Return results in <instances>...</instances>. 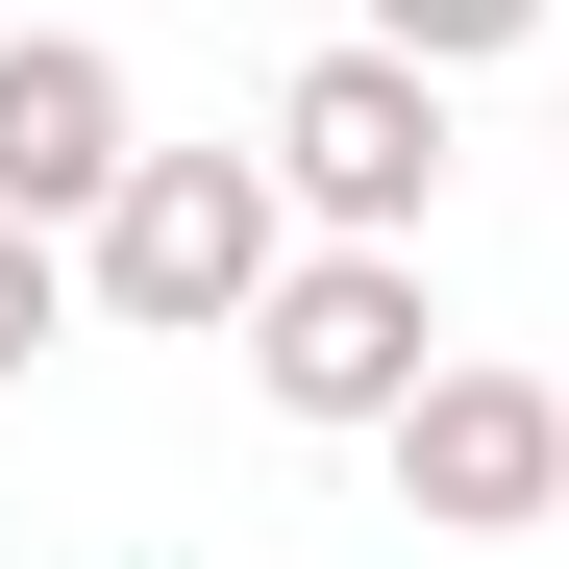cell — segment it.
Here are the masks:
<instances>
[{
	"label": "cell",
	"instance_id": "cell-3",
	"mask_svg": "<svg viewBox=\"0 0 569 569\" xmlns=\"http://www.w3.org/2000/svg\"><path fill=\"white\" fill-rule=\"evenodd\" d=\"M272 173H298V223L421 248V199H446V50H397V26L298 50V74H272Z\"/></svg>",
	"mask_w": 569,
	"mask_h": 569
},
{
	"label": "cell",
	"instance_id": "cell-4",
	"mask_svg": "<svg viewBox=\"0 0 569 569\" xmlns=\"http://www.w3.org/2000/svg\"><path fill=\"white\" fill-rule=\"evenodd\" d=\"M397 496H421V545H545L569 520V397L496 371V347H446L397 397Z\"/></svg>",
	"mask_w": 569,
	"mask_h": 569
},
{
	"label": "cell",
	"instance_id": "cell-2",
	"mask_svg": "<svg viewBox=\"0 0 569 569\" xmlns=\"http://www.w3.org/2000/svg\"><path fill=\"white\" fill-rule=\"evenodd\" d=\"M421 371H446V298H421V248H371V223H322V248L248 298V397L322 421V446H397Z\"/></svg>",
	"mask_w": 569,
	"mask_h": 569
},
{
	"label": "cell",
	"instance_id": "cell-5",
	"mask_svg": "<svg viewBox=\"0 0 569 569\" xmlns=\"http://www.w3.org/2000/svg\"><path fill=\"white\" fill-rule=\"evenodd\" d=\"M124 50L100 26H0V199H26V223H100L124 199Z\"/></svg>",
	"mask_w": 569,
	"mask_h": 569
},
{
	"label": "cell",
	"instance_id": "cell-6",
	"mask_svg": "<svg viewBox=\"0 0 569 569\" xmlns=\"http://www.w3.org/2000/svg\"><path fill=\"white\" fill-rule=\"evenodd\" d=\"M74 298H100V272H74V223H26V199H0V371H26Z\"/></svg>",
	"mask_w": 569,
	"mask_h": 569
},
{
	"label": "cell",
	"instance_id": "cell-1",
	"mask_svg": "<svg viewBox=\"0 0 569 569\" xmlns=\"http://www.w3.org/2000/svg\"><path fill=\"white\" fill-rule=\"evenodd\" d=\"M74 272H100L124 347H248V298L298 272V173L272 149H124V199L74 223Z\"/></svg>",
	"mask_w": 569,
	"mask_h": 569
},
{
	"label": "cell",
	"instance_id": "cell-7",
	"mask_svg": "<svg viewBox=\"0 0 569 569\" xmlns=\"http://www.w3.org/2000/svg\"><path fill=\"white\" fill-rule=\"evenodd\" d=\"M347 26H397V50H446V74H496V50L545 26V0H347Z\"/></svg>",
	"mask_w": 569,
	"mask_h": 569
}]
</instances>
